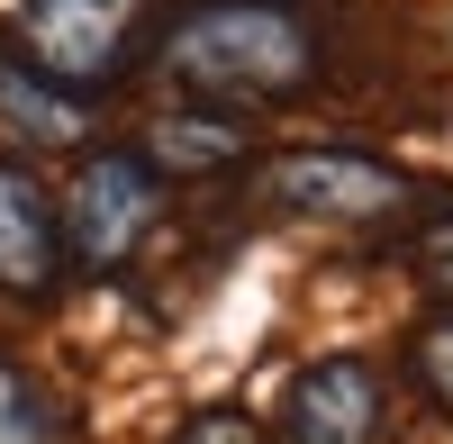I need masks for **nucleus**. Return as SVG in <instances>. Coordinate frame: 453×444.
<instances>
[{
  "mask_svg": "<svg viewBox=\"0 0 453 444\" xmlns=\"http://www.w3.org/2000/svg\"><path fill=\"white\" fill-rule=\"evenodd\" d=\"M0 444H73L55 390L27 372V363H0Z\"/></svg>",
  "mask_w": 453,
  "mask_h": 444,
  "instance_id": "1a4fd4ad",
  "label": "nucleus"
},
{
  "mask_svg": "<svg viewBox=\"0 0 453 444\" xmlns=\"http://www.w3.org/2000/svg\"><path fill=\"white\" fill-rule=\"evenodd\" d=\"M381 426H390V390L363 354H318L281 390V435L290 444H381Z\"/></svg>",
  "mask_w": 453,
  "mask_h": 444,
  "instance_id": "39448f33",
  "label": "nucleus"
},
{
  "mask_svg": "<svg viewBox=\"0 0 453 444\" xmlns=\"http://www.w3.org/2000/svg\"><path fill=\"white\" fill-rule=\"evenodd\" d=\"M136 36H145V0H19V55L73 100L119 82Z\"/></svg>",
  "mask_w": 453,
  "mask_h": 444,
  "instance_id": "7ed1b4c3",
  "label": "nucleus"
},
{
  "mask_svg": "<svg viewBox=\"0 0 453 444\" xmlns=\"http://www.w3.org/2000/svg\"><path fill=\"white\" fill-rule=\"evenodd\" d=\"M0 119L27 127V145H64V136H82V100L55 91L19 46H0Z\"/></svg>",
  "mask_w": 453,
  "mask_h": 444,
  "instance_id": "6e6552de",
  "label": "nucleus"
},
{
  "mask_svg": "<svg viewBox=\"0 0 453 444\" xmlns=\"http://www.w3.org/2000/svg\"><path fill=\"white\" fill-rule=\"evenodd\" d=\"M418 381H426V399L453 417V318H435V326H418Z\"/></svg>",
  "mask_w": 453,
  "mask_h": 444,
  "instance_id": "9d476101",
  "label": "nucleus"
},
{
  "mask_svg": "<svg viewBox=\"0 0 453 444\" xmlns=\"http://www.w3.org/2000/svg\"><path fill=\"white\" fill-rule=\"evenodd\" d=\"M245 119H218V109H164L155 127H145L136 155L155 164V172H226V164H245Z\"/></svg>",
  "mask_w": 453,
  "mask_h": 444,
  "instance_id": "0eeeda50",
  "label": "nucleus"
},
{
  "mask_svg": "<svg viewBox=\"0 0 453 444\" xmlns=\"http://www.w3.org/2000/svg\"><path fill=\"white\" fill-rule=\"evenodd\" d=\"M418 272H426L444 300H453V218H435V227L418 236Z\"/></svg>",
  "mask_w": 453,
  "mask_h": 444,
  "instance_id": "f8f14e48",
  "label": "nucleus"
},
{
  "mask_svg": "<svg viewBox=\"0 0 453 444\" xmlns=\"http://www.w3.org/2000/svg\"><path fill=\"white\" fill-rule=\"evenodd\" d=\"M0 290L10 300H55L64 290V218L36 181V164L19 155H0Z\"/></svg>",
  "mask_w": 453,
  "mask_h": 444,
  "instance_id": "423d86ee",
  "label": "nucleus"
},
{
  "mask_svg": "<svg viewBox=\"0 0 453 444\" xmlns=\"http://www.w3.org/2000/svg\"><path fill=\"white\" fill-rule=\"evenodd\" d=\"M155 64L200 100H299L318 73V36L281 0H209L164 27Z\"/></svg>",
  "mask_w": 453,
  "mask_h": 444,
  "instance_id": "f257e3e1",
  "label": "nucleus"
},
{
  "mask_svg": "<svg viewBox=\"0 0 453 444\" xmlns=\"http://www.w3.org/2000/svg\"><path fill=\"white\" fill-rule=\"evenodd\" d=\"M273 200L290 218H326V227H363V218L408 209V172L381 155H354V145H309V155L273 164Z\"/></svg>",
  "mask_w": 453,
  "mask_h": 444,
  "instance_id": "20e7f679",
  "label": "nucleus"
},
{
  "mask_svg": "<svg viewBox=\"0 0 453 444\" xmlns=\"http://www.w3.org/2000/svg\"><path fill=\"white\" fill-rule=\"evenodd\" d=\"M64 264H82V272H127L136 264V245L155 236V218H164V181L145 155H127V145H100V155H82V172H73V191H64Z\"/></svg>",
  "mask_w": 453,
  "mask_h": 444,
  "instance_id": "f03ea898",
  "label": "nucleus"
},
{
  "mask_svg": "<svg viewBox=\"0 0 453 444\" xmlns=\"http://www.w3.org/2000/svg\"><path fill=\"white\" fill-rule=\"evenodd\" d=\"M173 444H273V435H263V426H254L245 409H200V417L181 426Z\"/></svg>",
  "mask_w": 453,
  "mask_h": 444,
  "instance_id": "9b49d317",
  "label": "nucleus"
}]
</instances>
